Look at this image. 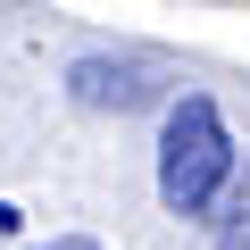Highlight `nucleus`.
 <instances>
[{
  "instance_id": "f257e3e1",
  "label": "nucleus",
  "mask_w": 250,
  "mask_h": 250,
  "mask_svg": "<svg viewBox=\"0 0 250 250\" xmlns=\"http://www.w3.org/2000/svg\"><path fill=\"white\" fill-rule=\"evenodd\" d=\"M233 175V142H225V117L208 92H184L167 108V134H159V200L175 217H208L217 192Z\"/></svg>"
},
{
  "instance_id": "f03ea898",
  "label": "nucleus",
  "mask_w": 250,
  "mask_h": 250,
  "mask_svg": "<svg viewBox=\"0 0 250 250\" xmlns=\"http://www.w3.org/2000/svg\"><path fill=\"white\" fill-rule=\"evenodd\" d=\"M67 92H75L83 108H142V100H150V75H142L134 59H75V67H67Z\"/></svg>"
},
{
  "instance_id": "7ed1b4c3",
  "label": "nucleus",
  "mask_w": 250,
  "mask_h": 250,
  "mask_svg": "<svg viewBox=\"0 0 250 250\" xmlns=\"http://www.w3.org/2000/svg\"><path fill=\"white\" fill-rule=\"evenodd\" d=\"M9 233H17V208H9V200H0V242H9Z\"/></svg>"
},
{
  "instance_id": "20e7f679",
  "label": "nucleus",
  "mask_w": 250,
  "mask_h": 250,
  "mask_svg": "<svg viewBox=\"0 0 250 250\" xmlns=\"http://www.w3.org/2000/svg\"><path fill=\"white\" fill-rule=\"evenodd\" d=\"M233 250H250V225H242V233H233Z\"/></svg>"
},
{
  "instance_id": "39448f33",
  "label": "nucleus",
  "mask_w": 250,
  "mask_h": 250,
  "mask_svg": "<svg viewBox=\"0 0 250 250\" xmlns=\"http://www.w3.org/2000/svg\"><path fill=\"white\" fill-rule=\"evenodd\" d=\"M59 250H100V242H59Z\"/></svg>"
}]
</instances>
